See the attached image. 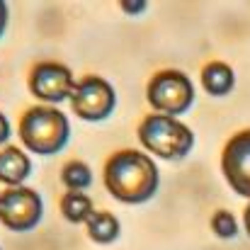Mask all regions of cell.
<instances>
[{
  "label": "cell",
  "instance_id": "e0dca14e",
  "mask_svg": "<svg viewBox=\"0 0 250 250\" xmlns=\"http://www.w3.org/2000/svg\"><path fill=\"white\" fill-rule=\"evenodd\" d=\"M119 7H122L124 12H144V10H146V2H134V5H131V2H122Z\"/></svg>",
  "mask_w": 250,
  "mask_h": 250
},
{
  "label": "cell",
  "instance_id": "8992f818",
  "mask_svg": "<svg viewBox=\"0 0 250 250\" xmlns=\"http://www.w3.org/2000/svg\"><path fill=\"white\" fill-rule=\"evenodd\" d=\"M71 107L85 122H102L117 107L114 87L100 76H85L83 81H78L73 87Z\"/></svg>",
  "mask_w": 250,
  "mask_h": 250
},
{
  "label": "cell",
  "instance_id": "9a60e30c",
  "mask_svg": "<svg viewBox=\"0 0 250 250\" xmlns=\"http://www.w3.org/2000/svg\"><path fill=\"white\" fill-rule=\"evenodd\" d=\"M7 139H10V122H7V117L0 112V146H5Z\"/></svg>",
  "mask_w": 250,
  "mask_h": 250
},
{
  "label": "cell",
  "instance_id": "30bf717a",
  "mask_svg": "<svg viewBox=\"0 0 250 250\" xmlns=\"http://www.w3.org/2000/svg\"><path fill=\"white\" fill-rule=\"evenodd\" d=\"M236 85V73L229 63L224 61H211L202 68V87L214 95V97H224L233 90Z\"/></svg>",
  "mask_w": 250,
  "mask_h": 250
},
{
  "label": "cell",
  "instance_id": "5b68a950",
  "mask_svg": "<svg viewBox=\"0 0 250 250\" xmlns=\"http://www.w3.org/2000/svg\"><path fill=\"white\" fill-rule=\"evenodd\" d=\"M44 216V202L32 187H10L0 194V224L7 231L27 233L39 226Z\"/></svg>",
  "mask_w": 250,
  "mask_h": 250
},
{
  "label": "cell",
  "instance_id": "3957f363",
  "mask_svg": "<svg viewBox=\"0 0 250 250\" xmlns=\"http://www.w3.org/2000/svg\"><path fill=\"white\" fill-rule=\"evenodd\" d=\"M139 141L153 156H161L166 161H177L192 151L194 134L180 119L156 112L139 124Z\"/></svg>",
  "mask_w": 250,
  "mask_h": 250
},
{
  "label": "cell",
  "instance_id": "52a82bcc",
  "mask_svg": "<svg viewBox=\"0 0 250 250\" xmlns=\"http://www.w3.org/2000/svg\"><path fill=\"white\" fill-rule=\"evenodd\" d=\"M73 87H76V81H73L71 68L59 61H42L29 73V90L44 104L46 102L56 104V102L71 100Z\"/></svg>",
  "mask_w": 250,
  "mask_h": 250
},
{
  "label": "cell",
  "instance_id": "9c48e42d",
  "mask_svg": "<svg viewBox=\"0 0 250 250\" xmlns=\"http://www.w3.org/2000/svg\"><path fill=\"white\" fill-rule=\"evenodd\" d=\"M32 172V158L17 148V146H5L0 148V182L7 187H22V182Z\"/></svg>",
  "mask_w": 250,
  "mask_h": 250
},
{
  "label": "cell",
  "instance_id": "4fadbf2b",
  "mask_svg": "<svg viewBox=\"0 0 250 250\" xmlns=\"http://www.w3.org/2000/svg\"><path fill=\"white\" fill-rule=\"evenodd\" d=\"M61 182L68 187V192H83L92 182V170L83 161H71L61 170Z\"/></svg>",
  "mask_w": 250,
  "mask_h": 250
},
{
  "label": "cell",
  "instance_id": "ba28073f",
  "mask_svg": "<svg viewBox=\"0 0 250 250\" xmlns=\"http://www.w3.org/2000/svg\"><path fill=\"white\" fill-rule=\"evenodd\" d=\"M221 172L233 192L250 199V129L231 136L221 153Z\"/></svg>",
  "mask_w": 250,
  "mask_h": 250
},
{
  "label": "cell",
  "instance_id": "7c38bea8",
  "mask_svg": "<svg viewBox=\"0 0 250 250\" xmlns=\"http://www.w3.org/2000/svg\"><path fill=\"white\" fill-rule=\"evenodd\" d=\"M61 211L71 224H85L92 214V199L83 192H66L61 199Z\"/></svg>",
  "mask_w": 250,
  "mask_h": 250
},
{
  "label": "cell",
  "instance_id": "2e32d148",
  "mask_svg": "<svg viewBox=\"0 0 250 250\" xmlns=\"http://www.w3.org/2000/svg\"><path fill=\"white\" fill-rule=\"evenodd\" d=\"M7 15H10V10H7V5L0 0V37H2L5 29H7Z\"/></svg>",
  "mask_w": 250,
  "mask_h": 250
},
{
  "label": "cell",
  "instance_id": "7a4b0ae2",
  "mask_svg": "<svg viewBox=\"0 0 250 250\" xmlns=\"http://www.w3.org/2000/svg\"><path fill=\"white\" fill-rule=\"evenodd\" d=\"M68 139H71L68 117L51 104L29 107L20 119V141L29 153L56 156L59 151L66 148Z\"/></svg>",
  "mask_w": 250,
  "mask_h": 250
},
{
  "label": "cell",
  "instance_id": "6da1fadb",
  "mask_svg": "<svg viewBox=\"0 0 250 250\" xmlns=\"http://www.w3.org/2000/svg\"><path fill=\"white\" fill-rule=\"evenodd\" d=\"M161 185L158 166L141 151L126 148L109 156L104 163V187L107 192L124 204L148 202Z\"/></svg>",
  "mask_w": 250,
  "mask_h": 250
},
{
  "label": "cell",
  "instance_id": "5bb4252c",
  "mask_svg": "<svg viewBox=\"0 0 250 250\" xmlns=\"http://www.w3.org/2000/svg\"><path fill=\"white\" fill-rule=\"evenodd\" d=\"M211 229H214V233H216L219 238L231 241V238L238 233V221H236V216H233L231 211L221 209V211H216V214L211 216Z\"/></svg>",
  "mask_w": 250,
  "mask_h": 250
},
{
  "label": "cell",
  "instance_id": "277c9868",
  "mask_svg": "<svg viewBox=\"0 0 250 250\" xmlns=\"http://www.w3.org/2000/svg\"><path fill=\"white\" fill-rule=\"evenodd\" d=\"M146 97L158 114L180 117L194 102V85L180 71H161L151 78Z\"/></svg>",
  "mask_w": 250,
  "mask_h": 250
},
{
  "label": "cell",
  "instance_id": "ac0fdd59",
  "mask_svg": "<svg viewBox=\"0 0 250 250\" xmlns=\"http://www.w3.org/2000/svg\"><path fill=\"white\" fill-rule=\"evenodd\" d=\"M243 224H246V231H248V236H250V204L246 207V214H243Z\"/></svg>",
  "mask_w": 250,
  "mask_h": 250
},
{
  "label": "cell",
  "instance_id": "8fae6325",
  "mask_svg": "<svg viewBox=\"0 0 250 250\" xmlns=\"http://www.w3.org/2000/svg\"><path fill=\"white\" fill-rule=\"evenodd\" d=\"M85 229H87V236L100 246L114 243L119 238V231H122L117 216L109 214V211H92L90 219L85 221Z\"/></svg>",
  "mask_w": 250,
  "mask_h": 250
}]
</instances>
